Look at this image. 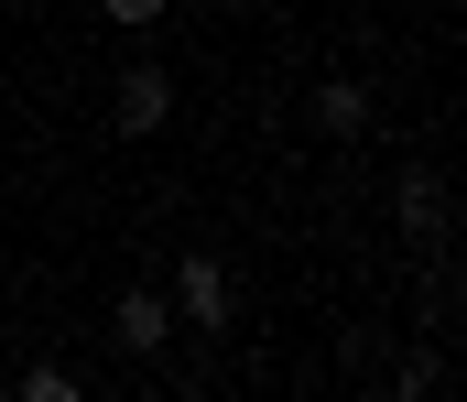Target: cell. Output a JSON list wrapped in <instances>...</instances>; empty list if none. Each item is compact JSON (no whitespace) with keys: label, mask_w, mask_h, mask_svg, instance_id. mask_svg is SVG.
I'll return each instance as SVG.
<instances>
[{"label":"cell","mask_w":467,"mask_h":402,"mask_svg":"<svg viewBox=\"0 0 467 402\" xmlns=\"http://www.w3.org/2000/svg\"><path fill=\"white\" fill-rule=\"evenodd\" d=\"M109 337H119V348H130V359H152V348H163V337H174V304H163V294H141V283H130V294H119V315H109Z\"/></svg>","instance_id":"obj_3"},{"label":"cell","mask_w":467,"mask_h":402,"mask_svg":"<svg viewBox=\"0 0 467 402\" xmlns=\"http://www.w3.org/2000/svg\"><path fill=\"white\" fill-rule=\"evenodd\" d=\"M316 131H327V141H358V131H369V98H358L348 77H327V88H316Z\"/></svg>","instance_id":"obj_4"},{"label":"cell","mask_w":467,"mask_h":402,"mask_svg":"<svg viewBox=\"0 0 467 402\" xmlns=\"http://www.w3.org/2000/svg\"><path fill=\"white\" fill-rule=\"evenodd\" d=\"M174 326H229V272L207 262V251L174 272Z\"/></svg>","instance_id":"obj_2"},{"label":"cell","mask_w":467,"mask_h":402,"mask_svg":"<svg viewBox=\"0 0 467 402\" xmlns=\"http://www.w3.org/2000/svg\"><path fill=\"white\" fill-rule=\"evenodd\" d=\"M22 402H77V370H55V359H44V370H22Z\"/></svg>","instance_id":"obj_6"},{"label":"cell","mask_w":467,"mask_h":402,"mask_svg":"<svg viewBox=\"0 0 467 402\" xmlns=\"http://www.w3.org/2000/svg\"><path fill=\"white\" fill-rule=\"evenodd\" d=\"M218 11H250V0H218Z\"/></svg>","instance_id":"obj_8"},{"label":"cell","mask_w":467,"mask_h":402,"mask_svg":"<svg viewBox=\"0 0 467 402\" xmlns=\"http://www.w3.org/2000/svg\"><path fill=\"white\" fill-rule=\"evenodd\" d=\"M163 120H174V77H163V66H130V77H119V131L152 141Z\"/></svg>","instance_id":"obj_1"},{"label":"cell","mask_w":467,"mask_h":402,"mask_svg":"<svg viewBox=\"0 0 467 402\" xmlns=\"http://www.w3.org/2000/svg\"><path fill=\"white\" fill-rule=\"evenodd\" d=\"M402 229H424V240L446 229V196H435V174H402Z\"/></svg>","instance_id":"obj_5"},{"label":"cell","mask_w":467,"mask_h":402,"mask_svg":"<svg viewBox=\"0 0 467 402\" xmlns=\"http://www.w3.org/2000/svg\"><path fill=\"white\" fill-rule=\"evenodd\" d=\"M99 11H109V22H130V33H141V22H163V0H99Z\"/></svg>","instance_id":"obj_7"}]
</instances>
